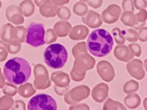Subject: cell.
<instances>
[{
	"label": "cell",
	"instance_id": "6da1fadb",
	"mask_svg": "<svg viewBox=\"0 0 147 110\" xmlns=\"http://www.w3.org/2000/svg\"><path fill=\"white\" fill-rule=\"evenodd\" d=\"M3 73L9 83L13 85H21L29 80L32 73V68L27 60L15 57L5 63Z\"/></svg>",
	"mask_w": 147,
	"mask_h": 110
},
{
	"label": "cell",
	"instance_id": "7a4b0ae2",
	"mask_svg": "<svg viewBox=\"0 0 147 110\" xmlns=\"http://www.w3.org/2000/svg\"><path fill=\"white\" fill-rule=\"evenodd\" d=\"M113 38L104 29H97L92 32L87 41V48L90 54L96 57H104L112 50Z\"/></svg>",
	"mask_w": 147,
	"mask_h": 110
},
{
	"label": "cell",
	"instance_id": "3957f363",
	"mask_svg": "<svg viewBox=\"0 0 147 110\" xmlns=\"http://www.w3.org/2000/svg\"><path fill=\"white\" fill-rule=\"evenodd\" d=\"M68 53L64 45L54 43L49 45L44 51V60L47 66L53 69L63 68L67 63Z\"/></svg>",
	"mask_w": 147,
	"mask_h": 110
},
{
	"label": "cell",
	"instance_id": "277c9868",
	"mask_svg": "<svg viewBox=\"0 0 147 110\" xmlns=\"http://www.w3.org/2000/svg\"><path fill=\"white\" fill-rule=\"evenodd\" d=\"M44 26L42 23L31 22L28 26L26 36V43L32 47L37 48L45 45Z\"/></svg>",
	"mask_w": 147,
	"mask_h": 110
},
{
	"label": "cell",
	"instance_id": "5b68a950",
	"mask_svg": "<svg viewBox=\"0 0 147 110\" xmlns=\"http://www.w3.org/2000/svg\"><path fill=\"white\" fill-rule=\"evenodd\" d=\"M57 108L54 98L45 94L33 96L27 105L29 110H55Z\"/></svg>",
	"mask_w": 147,
	"mask_h": 110
},
{
	"label": "cell",
	"instance_id": "8992f818",
	"mask_svg": "<svg viewBox=\"0 0 147 110\" xmlns=\"http://www.w3.org/2000/svg\"><path fill=\"white\" fill-rule=\"evenodd\" d=\"M129 73L136 79H143L145 76V71L143 69L142 62L139 60H134L128 65Z\"/></svg>",
	"mask_w": 147,
	"mask_h": 110
},
{
	"label": "cell",
	"instance_id": "52a82bcc",
	"mask_svg": "<svg viewBox=\"0 0 147 110\" xmlns=\"http://www.w3.org/2000/svg\"><path fill=\"white\" fill-rule=\"evenodd\" d=\"M126 103L129 108L134 109L138 107L141 104V98L137 94H132L126 99Z\"/></svg>",
	"mask_w": 147,
	"mask_h": 110
},
{
	"label": "cell",
	"instance_id": "ba28073f",
	"mask_svg": "<svg viewBox=\"0 0 147 110\" xmlns=\"http://www.w3.org/2000/svg\"><path fill=\"white\" fill-rule=\"evenodd\" d=\"M122 21L126 25L131 26V27L135 26V24H136V23H137L136 17L134 14L133 12H126L123 13Z\"/></svg>",
	"mask_w": 147,
	"mask_h": 110
},
{
	"label": "cell",
	"instance_id": "9c48e42d",
	"mask_svg": "<svg viewBox=\"0 0 147 110\" xmlns=\"http://www.w3.org/2000/svg\"><path fill=\"white\" fill-rule=\"evenodd\" d=\"M139 85L137 81H129L126 86H124V92H127V93H130V92H136L139 89Z\"/></svg>",
	"mask_w": 147,
	"mask_h": 110
},
{
	"label": "cell",
	"instance_id": "30bf717a",
	"mask_svg": "<svg viewBox=\"0 0 147 110\" xmlns=\"http://www.w3.org/2000/svg\"><path fill=\"white\" fill-rule=\"evenodd\" d=\"M135 17H136V20L137 22H146V20H147V11L145 9H142L138 14H136Z\"/></svg>",
	"mask_w": 147,
	"mask_h": 110
},
{
	"label": "cell",
	"instance_id": "8fae6325",
	"mask_svg": "<svg viewBox=\"0 0 147 110\" xmlns=\"http://www.w3.org/2000/svg\"><path fill=\"white\" fill-rule=\"evenodd\" d=\"M139 38V35L136 31L134 30H129L127 33V40L131 42L137 41Z\"/></svg>",
	"mask_w": 147,
	"mask_h": 110
},
{
	"label": "cell",
	"instance_id": "7c38bea8",
	"mask_svg": "<svg viewBox=\"0 0 147 110\" xmlns=\"http://www.w3.org/2000/svg\"><path fill=\"white\" fill-rule=\"evenodd\" d=\"M131 50H132V53L136 56L137 57L141 56V53H142V49H141L140 45H139L138 44H131L129 45Z\"/></svg>",
	"mask_w": 147,
	"mask_h": 110
},
{
	"label": "cell",
	"instance_id": "4fadbf2b",
	"mask_svg": "<svg viewBox=\"0 0 147 110\" xmlns=\"http://www.w3.org/2000/svg\"><path fill=\"white\" fill-rule=\"evenodd\" d=\"M123 7L124 10H130V11H134V4L132 0H123Z\"/></svg>",
	"mask_w": 147,
	"mask_h": 110
},
{
	"label": "cell",
	"instance_id": "5bb4252c",
	"mask_svg": "<svg viewBox=\"0 0 147 110\" xmlns=\"http://www.w3.org/2000/svg\"><path fill=\"white\" fill-rule=\"evenodd\" d=\"M134 6L137 10H142L147 7L146 0H134Z\"/></svg>",
	"mask_w": 147,
	"mask_h": 110
},
{
	"label": "cell",
	"instance_id": "9a60e30c",
	"mask_svg": "<svg viewBox=\"0 0 147 110\" xmlns=\"http://www.w3.org/2000/svg\"><path fill=\"white\" fill-rule=\"evenodd\" d=\"M139 38L142 42L147 41V27H142L139 33Z\"/></svg>",
	"mask_w": 147,
	"mask_h": 110
},
{
	"label": "cell",
	"instance_id": "2e32d148",
	"mask_svg": "<svg viewBox=\"0 0 147 110\" xmlns=\"http://www.w3.org/2000/svg\"><path fill=\"white\" fill-rule=\"evenodd\" d=\"M144 107L145 109H147V97L144 101Z\"/></svg>",
	"mask_w": 147,
	"mask_h": 110
},
{
	"label": "cell",
	"instance_id": "e0dca14e",
	"mask_svg": "<svg viewBox=\"0 0 147 110\" xmlns=\"http://www.w3.org/2000/svg\"><path fill=\"white\" fill-rule=\"evenodd\" d=\"M144 66H145V69H146V71H147V59H146L144 61Z\"/></svg>",
	"mask_w": 147,
	"mask_h": 110
}]
</instances>
